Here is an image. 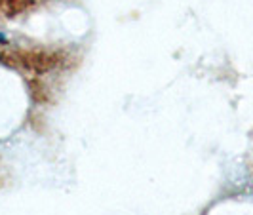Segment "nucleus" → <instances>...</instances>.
<instances>
[{"mask_svg": "<svg viewBox=\"0 0 253 215\" xmlns=\"http://www.w3.org/2000/svg\"><path fill=\"white\" fill-rule=\"evenodd\" d=\"M2 42H6V35H2V33H0V44H2Z\"/></svg>", "mask_w": 253, "mask_h": 215, "instance_id": "f257e3e1", "label": "nucleus"}]
</instances>
